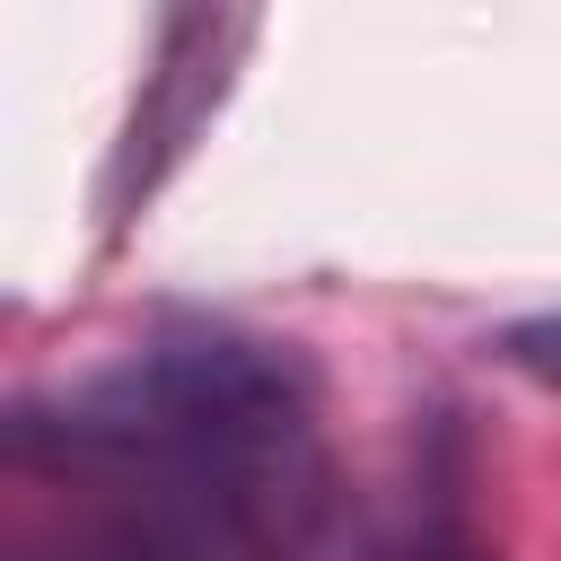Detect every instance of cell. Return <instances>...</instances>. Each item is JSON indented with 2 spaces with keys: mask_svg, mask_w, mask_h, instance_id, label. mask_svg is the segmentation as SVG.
Instances as JSON below:
<instances>
[{
  "mask_svg": "<svg viewBox=\"0 0 561 561\" xmlns=\"http://www.w3.org/2000/svg\"><path fill=\"white\" fill-rule=\"evenodd\" d=\"M96 438L158 456L237 561H342V473L298 342L184 324L105 386Z\"/></svg>",
  "mask_w": 561,
  "mask_h": 561,
  "instance_id": "obj_1",
  "label": "cell"
},
{
  "mask_svg": "<svg viewBox=\"0 0 561 561\" xmlns=\"http://www.w3.org/2000/svg\"><path fill=\"white\" fill-rule=\"evenodd\" d=\"M500 359L561 394V316H526V324H508V333H500Z\"/></svg>",
  "mask_w": 561,
  "mask_h": 561,
  "instance_id": "obj_3",
  "label": "cell"
},
{
  "mask_svg": "<svg viewBox=\"0 0 561 561\" xmlns=\"http://www.w3.org/2000/svg\"><path fill=\"white\" fill-rule=\"evenodd\" d=\"M368 561H491V543L473 535V517H465V500H456L447 482H421L412 508L394 517V535H386Z\"/></svg>",
  "mask_w": 561,
  "mask_h": 561,
  "instance_id": "obj_2",
  "label": "cell"
}]
</instances>
